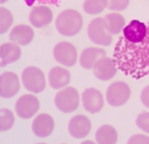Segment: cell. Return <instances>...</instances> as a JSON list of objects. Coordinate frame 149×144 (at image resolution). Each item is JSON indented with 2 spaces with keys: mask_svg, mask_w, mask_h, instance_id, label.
I'll list each match as a JSON object with an SVG mask.
<instances>
[{
  "mask_svg": "<svg viewBox=\"0 0 149 144\" xmlns=\"http://www.w3.org/2000/svg\"><path fill=\"white\" fill-rule=\"evenodd\" d=\"M146 26L147 33L143 40L130 42L122 35L115 47L117 69L136 80L149 75V21Z\"/></svg>",
  "mask_w": 149,
  "mask_h": 144,
  "instance_id": "6da1fadb",
  "label": "cell"
},
{
  "mask_svg": "<svg viewBox=\"0 0 149 144\" xmlns=\"http://www.w3.org/2000/svg\"><path fill=\"white\" fill-rule=\"evenodd\" d=\"M55 26L61 34L73 37L80 32L83 27V17L77 11L68 9L57 17Z\"/></svg>",
  "mask_w": 149,
  "mask_h": 144,
  "instance_id": "7a4b0ae2",
  "label": "cell"
},
{
  "mask_svg": "<svg viewBox=\"0 0 149 144\" xmlns=\"http://www.w3.org/2000/svg\"><path fill=\"white\" fill-rule=\"evenodd\" d=\"M88 35L92 43L101 46H109L113 42L112 34L107 31L104 18H96L88 26Z\"/></svg>",
  "mask_w": 149,
  "mask_h": 144,
  "instance_id": "3957f363",
  "label": "cell"
},
{
  "mask_svg": "<svg viewBox=\"0 0 149 144\" xmlns=\"http://www.w3.org/2000/svg\"><path fill=\"white\" fill-rule=\"evenodd\" d=\"M22 83L27 90L33 93H41L45 88V77L43 71L35 66L27 67L22 72Z\"/></svg>",
  "mask_w": 149,
  "mask_h": 144,
  "instance_id": "277c9868",
  "label": "cell"
},
{
  "mask_svg": "<svg viewBox=\"0 0 149 144\" xmlns=\"http://www.w3.org/2000/svg\"><path fill=\"white\" fill-rule=\"evenodd\" d=\"M55 105L64 113H69L77 109L79 105V94L76 88L68 87L55 96Z\"/></svg>",
  "mask_w": 149,
  "mask_h": 144,
  "instance_id": "5b68a950",
  "label": "cell"
},
{
  "mask_svg": "<svg viewBox=\"0 0 149 144\" xmlns=\"http://www.w3.org/2000/svg\"><path fill=\"white\" fill-rule=\"evenodd\" d=\"M130 96V88L123 81L112 83L107 91V101L113 107H120L126 103Z\"/></svg>",
  "mask_w": 149,
  "mask_h": 144,
  "instance_id": "8992f818",
  "label": "cell"
},
{
  "mask_svg": "<svg viewBox=\"0 0 149 144\" xmlns=\"http://www.w3.org/2000/svg\"><path fill=\"white\" fill-rule=\"evenodd\" d=\"M53 57L55 60L65 66H73L77 60V51L68 42H61L54 46Z\"/></svg>",
  "mask_w": 149,
  "mask_h": 144,
  "instance_id": "52a82bcc",
  "label": "cell"
},
{
  "mask_svg": "<svg viewBox=\"0 0 149 144\" xmlns=\"http://www.w3.org/2000/svg\"><path fill=\"white\" fill-rule=\"evenodd\" d=\"M39 109V101L33 95H24L16 102L17 115L24 119L32 118Z\"/></svg>",
  "mask_w": 149,
  "mask_h": 144,
  "instance_id": "ba28073f",
  "label": "cell"
},
{
  "mask_svg": "<svg viewBox=\"0 0 149 144\" xmlns=\"http://www.w3.org/2000/svg\"><path fill=\"white\" fill-rule=\"evenodd\" d=\"M92 69L96 78L103 81H107L114 78L118 70L116 60L107 57L99 59Z\"/></svg>",
  "mask_w": 149,
  "mask_h": 144,
  "instance_id": "9c48e42d",
  "label": "cell"
},
{
  "mask_svg": "<svg viewBox=\"0 0 149 144\" xmlns=\"http://www.w3.org/2000/svg\"><path fill=\"white\" fill-rule=\"evenodd\" d=\"M83 105L90 113H98L104 106L102 94L96 88H86L82 94Z\"/></svg>",
  "mask_w": 149,
  "mask_h": 144,
  "instance_id": "30bf717a",
  "label": "cell"
},
{
  "mask_svg": "<svg viewBox=\"0 0 149 144\" xmlns=\"http://www.w3.org/2000/svg\"><path fill=\"white\" fill-rule=\"evenodd\" d=\"M20 89V81L13 72H6L0 76V96L11 98L14 96Z\"/></svg>",
  "mask_w": 149,
  "mask_h": 144,
  "instance_id": "8fae6325",
  "label": "cell"
},
{
  "mask_svg": "<svg viewBox=\"0 0 149 144\" xmlns=\"http://www.w3.org/2000/svg\"><path fill=\"white\" fill-rule=\"evenodd\" d=\"M91 129L90 119L84 115H77L73 117L68 123V132L76 139L86 137Z\"/></svg>",
  "mask_w": 149,
  "mask_h": 144,
  "instance_id": "7c38bea8",
  "label": "cell"
},
{
  "mask_svg": "<svg viewBox=\"0 0 149 144\" xmlns=\"http://www.w3.org/2000/svg\"><path fill=\"white\" fill-rule=\"evenodd\" d=\"M54 128L53 119L45 113H41L37 115L33 121L32 130L33 133L40 138H45L49 136Z\"/></svg>",
  "mask_w": 149,
  "mask_h": 144,
  "instance_id": "4fadbf2b",
  "label": "cell"
},
{
  "mask_svg": "<svg viewBox=\"0 0 149 144\" xmlns=\"http://www.w3.org/2000/svg\"><path fill=\"white\" fill-rule=\"evenodd\" d=\"M147 33L146 23L138 20H132L123 29V37L130 42H139L143 40Z\"/></svg>",
  "mask_w": 149,
  "mask_h": 144,
  "instance_id": "5bb4252c",
  "label": "cell"
},
{
  "mask_svg": "<svg viewBox=\"0 0 149 144\" xmlns=\"http://www.w3.org/2000/svg\"><path fill=\"white\" fill-rule=\"evenodd\" d=\"M52 20V12L48 7L36 6L34 7L29 14V21L36 28L47 26Z\"/></svg>",
  "mask_w": 149,
  "mask_h": 144,
  "instance_id": "9a60e30c",
  "label": "cell"
},
{
  "mask_svg": "<svg viewBox=\"0 0 149 144\" xmlns=\"http://www.w3.org/2000/svg\"><path fill=\"white\" fill-rule=\"evenodd\" d=\"M49 84L53 89H60L69 84L70 74L69 72L61 66L53 67L48 75Z\"/></svg>",
  "mask_w": 149,
  "mask_h": 144,
  "instance_id": "2e32d148",
  "label": "cell"
},
{
  "mask_svg": "<svg viewBox=\"0 0 149 144\" xmlns=\"http://www.w3.org/2000/svg\"><path fill=\"white\" fill-rule=\"evenodd\" d=\"M34 38L33 29L27 25H17L10 33V40L20 45H28Z\"/></svg>",
  "mask_w": 149,
  "mask_h": 144,
  "instance_id": "e0dca14e",
  "label": "cell"
},
{
  "mask_svg": "<svg viewBox=\"0 0 149 144\" xmlns=\"http://www.w3.org/2000/svg\"><path fill=\"white\" fill-rule=\"evenodd\" d=\"M107 52L103 49L90 47L84 50L80 56V64L85 69H91L96 62L101 58L106 57Z\"/></svg>",
  "mask_w": 149,
  "mask_h": 144,
  "instance_id": "ac0fdd59",
  "label": "cell"
},
{
  "mask_svg": "<svg viewBox=\"0 0 149 144\" xmlns=\"http://www.w3.org/2000/svg\"><path fill=\"white\" fill-rule=\"evenodd\" d=\"M22 55V50L16 43H3L0 46V66L4 67L6 65L17 61Z\"/></svg>",
  "mask_w": 149,
  "mask_h": 144,
  "instance_id": "d6986e66",
  "label": "cell"
},
{
  "mask_svg": "<svg viewBox=\"0 0 149 144\" xmlns=\"http://www.w3.org/2000/svg\"><path fill=\"white\" fill-rule=\"evenodd\" d=\"M117 132L112 125H104L96 133V141L100 144H114L117 142Z\"/></svg>",
  "mask_w": 149,
  "mask_h": 144,
  "instance_id": "ffe728a7",
  "label": "cell"
},
{
  "mask_svg": "<svg viewBox=\"0 0 149 144\" xmlns=\"http://www.w3.org/2000/svg\"><path fill=\"white\" fill-rule=\"evenodd\" d=\"M107 31L111 34H118L125 27V19L119 13H110L104 18Z\"/></svg>",
  "mask_w": 149,
  "mask_h": 144,
  "instance_id": "44dd1931",
  "label": "cell"
},
{
  "mask_svg": "<svg viewBox=\"0 0 149 144\" xmlns=\"http://www.w3.org/2000/svg\"><path fill=\"white\" fill-rule=\"evenodd\" d=\"M84 11L88 14H99L107 7L105 0H85L83 5Z\"/></svg>",
  "mask_w": 149,
  "mask_h": 144,
  "instance_id": "7402d4cb",
  "label": "cell"
},
{
  "mask_svg": "<svg viewBox=\"0 0 149 144\" xmlns=\"http://www.w3.org/2000/svg\"><path fill=\"white\" fill-rule=\"evenodd\" d=\"M14 123V117L13 112L8 109L0 110V131L5 132L9 130Z\"/></svg>",
  "mask_w": 149,
  "mask_h": 144,
  "instance_id": "603a6c76",
  "label": "cell"
},
{
  "mask_svg": "<svg viewBox=\"0 0 149 144\" xmlns=\"http://www.w3.org/2000/svg\"><path fill=\"white\" fill-rule=\"evenodd\" d=\"M13 24V15L5 7H0V34L6 33Z\"/></svg>",
  "mask_w": 149,
  "mask_h": 144,
  "instance_id": "cb8c5ba5",
  "label": "cell"
},
{
  "mask_svg": "<svg viewBox=\"0 0 149 144\" xmlns=\"http://www.w3.org/2000/svg\"><path fill=\"white\" fill-rule=\"evenodd\" d=\"M107 9L112 11H123L129 4L130 0H105Z\"/></svg>",
  "mask_w": 149,
  "mask_h": 144,
  "instance_id": "d4e9b609",
  "label": "cell"
},
{
  "mask_svg": "<svg viewBox=\"0 0 149 144\" xmlns=\"http://www.w3.org/2000/svg\"><path fill=\"white\" fill-rule=\"evenodd\" d=\"M137 125L144 132L149 134V112H144L138 116Z\"/></svg>",
  "mask_w": 149,
  "mask_h": 144,
  "instance_id": "484cf974",
  "label": "cell"
},
{
  "mask_svg": "<svg viewBox=\"0 0 149 144\" xmlns=\"http://www.w3.org/2000/svg\"><path fill=\"white\" fill-rule=\"evenodd\" d=\"M129 144H149V136L145 134H135L128 141Z\"/></svg>",
  "mask_w": 149,
  "mask_h": 144,
  "instance_id": "4316f807",
  "label": "cell"
},
{
  "mask_svg": "<svg viewBox=\"0 0 149 144\" xmlns=\"http://www.w3.org/2000/svg\"><path fill=\"white\" fill-rule=\"evenodd\" d=\"M140 99H141L142 103L149 109V85H147L142 89Z\"/></svg>",
  "mask_w": 149,
  "mask_h": 144,
  "instance_id": "83f0119b",
  "label": "cell"
},
{
  "mask_svg": "<svg viewBox=\"0 0 149 144\" xmlns=\"http://www.w3.org/2000/svg\"><path fill=\"white\" fill-rule=\"evenodd\" d=\"M61 0H36L37 3L43 5H52V6H59Z\"/></svg>",
  "mask_w": 149,
  "mask_h": 144,
  "instance_id": "f1b7e54d",
  "label": "cell"
},
{
  "mask_svg": "<svg viewBox=\"0 0 149 144\" xmlns=\"http://www.w3.org/2000/svg\"><path fill=\"white\" fill-rule=\"evenodd\" d=\"M36 1V0H24L25 4H26L28 6H32Z\"/></svg>",
  "mask_w": 149,
  "mask_h": 144,
  "instance_id": "f546056e",
  "label": "cell"
},
{
  "mask_svg": "<svg viewBox=\"0 0 149 144\" xmlns=\"http://www.w3.org/2000/svg\"><path fill=\"white\" fill-rule=\"evenodd\" d=\"M6 1H7V0H0V4H4Z\"/></svg>",
  "mask_w": 149,
  "mask_h": 144,
  "instance_id": "4dcf8cb0",
  "label": "cell"
}]
</instances>
